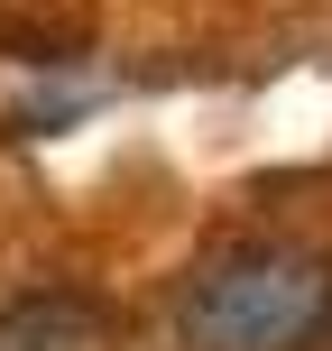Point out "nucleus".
Listing matches in <instances>:
<instances>
[{
	"instance_id": "f257e3e1",
	"label": "nucleus",
	"mask_w": 332,
	"mask_h": 351,
	"mask_svg": "<svg viewBox=\"0 0 332 351\" xmlns=\"http://www.w3.org/2000/svg\"><path fill=\"white\" fill-rule=\"evenodd\" d=\"M332 324V259L286 241H249L212 259L185 296V342L194 351H305Z\"/></svg>"
},
{
	"instance_id": "f03ea898",
	"label": "nucleus",
	"mask_w": 332,
	"mask_h": 351,
	"mask_svg": "<svg viewBox=\"0 0 332 351\" xmlns=\"http://www.w3.org/2000/svg\"><path fill=\"white\" fill-rule=\"evenodd\" d=\"M120 315L92 287H28L0 305V351H111Z\"/></svg>"
}]
</instances>
